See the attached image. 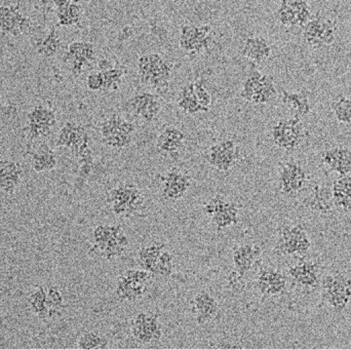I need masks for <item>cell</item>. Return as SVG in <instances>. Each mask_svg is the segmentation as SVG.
Wrapping results in <instances>:
<instances>
[{
  "instance_id": "obj_1",
  "label": "cell",
  "mask_w": 351,
  "mask_h": 350,
  "mask_svg": "<svg viewBox=\"0 0 351 350\" xmlns=\"http://www.w3.org/2000/svg\"><path fill=\"white\" fill-rule=\"evenodd\" d=\"M239 96L251 104H268L278 97L276 80L254 68L243 80Z\"/></svg>"
},
{
  "instance_id": "obj_2",
  "label": "cell",
  "mask_w": 351,
  "mask_h": 350,
  "mask_svg": "<svg viewBox=\"0 0 351 350\" xmlns=\"http://www.w3.org/2000/svg\"><path fill=\"white\" fill-rule=\"evenodd\" d=\"M106 201L115 216L125 217L143 207L144 197L136 185L125 183L113 187L107 195Z\"/></svg>"
},
{
  "instance_id": "obj_3",
  "label": "cell",
  "mask_w": 351,
  "mask_h": 350,
  "mask_svg": "<svg viewBox=\"0 0 351 350\" xmlns=\"http://www.w3.org/2000/svg\"><path fill=\"white\" fill-rule=\"evenodd\" d=\"M322 297L335 312H341L351 301V281L341 273H330L321 282Z\"/></svg>"
},
{
  "instance_id": "obj_4",
  "label": "cell",
  "mask_w": 351,
  "mask_h": 350,
  "mask_svg": "<svg viewBox=\"0 0 351 350\" xmlns=\"http://www.w3.org/2000/svg\"><path fill=\"white\" fill-rule=\"evenodd\" d=\"M154 275L144 269H129L119 275L115 286V296L121 302H137L144 297Z\"/></svg>"
},
{
  "instance_id": "obj_5",
  "label": "cell",
  "mask_w": 351,
  "mask_h": 350,
  "mask_svg": "<svg viewBox=\"0 0 351 350\" xmlns=\"http://www.w3.org/2000/svg\"><path fill=\"white\" fill-rule=\"evenodd\" d=\"M272 143L285 151L292 152L304 140V127L298 117L278 119L270 131Z\"/></svg>"
},
{
  "instance_id": "obj_6",
  "label": "cell",
  "mask_w": 351,
  "mask_h": 350,
  "mask_svg": "<svg viewBox=\"0 0 351 350\" xmlns=\"http://www.w3.org/2000/svg\"><path fill=\"white\" fill-rule=\"evenodd\" d=\"M311 248V238L301 225L284 226L278 232L276 252L280 256H305Z\"/></svg>"
},
{
  "instance_id": "obj_7",
  "label": "cell",
  "mask_w": 351,
  "mask_h": 350,
  "mask_svg": "<svg viewBox=\"0 0 351 350\" xmlns=\"http://www.w3.org/2000/svg\"><path fill=\"white\" fill-rule=\"evenodd\" d=\"M305 45L313 49L333 45L337 37L335 21L321 14H315L302 28Z\"/></svg>"
},
{
  "instance_id": "obj_8",
  "label": "cell",
  "mask_w": 351,
  "mask_h": 350,
  "mask_svg": "<svg viewBox=\"0 0 351 350\" xmlns=\"http://www.w3.org/2000/svg\"><path fill=\"white\" fill-rule=\"evenodd\" d=\"M214 30L210 25L185 24L180 27L179 47L189 55H198L210 49Z\"/></svg>"
},
{
  "instance_id": "obj_9",
  "label": "cell",
  "mask_w": 351,
  "mask_h": 350,
  "mask_svg": "<svg viewBox=\"0 0 351 350\" xmlns=\"http://www.w3.org/2000/svg\"><path fill=\"white\" fill-rule=\"evenodd\" d=\"M308 172L301 162L288 160L280 164L278 175V189L286 197H296L308 185Z\"/></svg>"
},
{
  "instance_id": "obj_10",
  "label": "cell",
  "mask_w": 351,
  "mask_h": 350,
  "mask_svg": "<svg viewBox=\"0 0 351 350\" xmlns=\"http://www.w3.org/2000/svg\"><path fill=\"white\" fill-rule=\"evenodd\" d=\"M307 0H278L276 18L286 28H303L313 18Z\"/></svg>"
},
{
  "instance_id": "obj_11",
  "label": "cell",
  "mask_w": 351,
  "mask_h": 350,
  "mask_svg": "<svg viewBox=\"0 0 351 350\" xmlns=\"http://www.w3.org/2000/svg\"><path fill=\"white\" fill-rule=\"evenodd\" d=\"M131 333L133 338L140 345H150L160 340L162 327L158 316L152 312H140L132 320Z\"/></svg>"
},
{
  "instance_id": "obj_12",
  "label": "cell",
  "mask_w": 351,
  "mask_h": 350,
  "mask_svg": "<svg viewBox=\"0 0 351 350\" xmlns=\"http://www.w3.org/2000/svg\"><path fill=\"white\" fill-rule=\"evenodd\" d=\"M241 156V150L233 140L226 139L208 148L206 160L215 170L228 172L237 164Z\"/></svg>"
},
{
  "instance_id": "obj_13",
  "label": "cell",
  "mask_w": 351,
  "mask_h": 350,
  "mask_svg": "<svg viewBox=\"0 0 351 350\" xmlns=\"http://www.w3.org/2000/svg\"><path fill=\"white\" fill-rule=\"evenodd\" d=\"M160 191L164 199L177 201L183 199L191 187V178L187 173L173 168L160 177Z\"/></svg>"
},
{
  "instance_id": "obj_14",
  "label": "cell",
  "mask_w": 351,
  "mask_h": 350,
  "mask_svg": "<svg viewBox=\"0 0 351 350\" xmlns=\"http://www.w3.org/2000/svg\"><path fill=\"white\" fill-rule=\"evenodd\" d=\"M0 12L2 34L18 38L30 29V18L16 4H2Z\"/></svg>"
},
{
  "instance_id": "obj_15",
  "label": "cell",
  "mask_w": 351,
  "mask_h": 350,
  "mask_svg": "<svg viewBox=\"0 0 351 350\" xmlns=\"http://www.w3.org/2000/svg\"><path fill=\"white\" fill-rule=\"evenodd\" d=\"M90 138L88 131L82 123L67 121L58 133L57 147L67 148L75 155L82 146L90 144Z\"/></svg>"
},
{
  "instance_id": "obj_16",
  "label": "cell",
  "mask_w": 351,
  "mask_h": 350,
  "mask_svg": "<svg viewBox=\"0 0 351 350\" xmlns=\"http://www.w3.org/2000/svg\"><path fill=\"white\" fill-rule=\"evenodd\" d=\"M255 287L264 297H274L284 293L287 277L274 267H262L256 277Z\"/></svg>"
},
{
  "instance_id": "obj_17",
  "label": "cell",
  "mask_w": 351,
  "mask_h": 350,
  "mask_svg": "<svg viewBox=\"0 0 351 350\" xmlns=\"http://www.w3.org/2000/svg\"><path fill=\"white\" fill-rule=\"evenodd\" d=\"M191 312L198 326L210 323L219 312L216 298L206 291H200L191 301Z\"/></svg>"
},
{
  "instance_id": "obj_18",
  "label": "cell",
  "mask_w": 351,
  "mask_h": 350,
  "mask_svg": "<svg viewBox=\"0 0 351 350\" xmlns=\"http://www.w3.org/2000/svg\"><path fill=\"white\" fill-rule=\"evenodd\" d=\"M322 162L339 176H348L351 173V150L346 146L330 148L322 154Z\"/></svg>"
},
{
  "instance_id": "obj_19",
  "label": "cell",
  "mask_w": 351,
  "mask_h": 350,
  "mask_svg": "<svg viewBox=\"0 0 351 350\" xmlns=\"http://www.w3.org/2000/svg\"><path fill=\"white\" fill-rule=\"evenodd\" d=\"M241 55L254 63H262L271 57V43L263 35H251L243 41Z\"/></svg>"
},
{
  "instance_id": "obj_20",
  "label": "cell",
  "mask_w": 351,
  "mask_h": 350,
  "mask_svg": "<svg viewBox=\"0 0 351 350\" xmlns=\"http://www.w3.org/2000/svg\"><path fill=\"white\" fill-rule=\"evenodd\" d=\"M261 255V248L256 244H243L235 247L232 253L233 266L235 273L243 277Z\"/></svg>"
},
{
  "instance_id": "obj_21",
  "label": "cell",
  "mask_w": 351,
  "mask_h": 350,
  "mask_svg": "<svg viewBox=\"0 0 351 350\" xmlns=\"http://www.w3.org/2000/svg\"><path fill=\"white\" fill-rule=\"evenodd\" d=\"M0 172H1L0 187H1L2 193L10 197L22 184L24 171H23L20 162L10 160H1Z\"/></svg>"
},
{
  "instance_id": "obj_22",
  "label": "cell",
  "mask_w": 351,
  "mask_h": 350,
  "mask_svg": "<svg viewBox=\"0 0 351 350\" xmlns=\"http://www.w3.org/2000/svg\"><path fill=\"white\" fill-rule=\"evenodd\" d=\"M186 136L175 125H168L162 129L156 140V150L162 155H174L183 148Z\"/></svg>"
},
{
  "instance_id": "obj_23",
  "label": "cell",
  "mask_w": 351,
  "mask_h": 350,
  "mask_svg": "<svg viewBox=\"0 0 351 350\" xmlns=\"http://www.w3.org/2000/svg\"><path fill=\"white\" fill-rule=\"evenodd\" d=\"M27 303L30 308L31 312L40 320L47 321L60 318L49 305L47 287L37 286L33 288L27 298Z\"/></svg>"
},
{
  "instance_id": "obj_24",
  "label": "cell",
  "mask_w": 351,
  "mask_h": 350,
  "mask_svg": "<svg viewBox=\"0 0 351 350\" xmlns=\"http://www.w3.org/2000/svg\"><path fill=\"white\" fill-rule=\"evenodd\" d=\"M290 277L301 287L313 289L319 285V264L315 261H303L289 269Z\"/></svg>"
},
{
  "instance_id": "obj_25",
  "label": "cell",
  "mask_w": 351,
  "mask_h": 350,
  "mask_svg": "<svg viewBox=\"0 0 351 350\" xmlns=\"http://www.w3.org/2000/svg\"><path fill=\"white\" fill-rule=\"evenodd\" d=\"M280 100L282 104L291 111L292 116L302 119L311 114L313 107L306 92L282 90Z\"/></svg>"
},
{
  "instance_id": "obj_26",
  "label": "cell",
  "mask_w": 351,
  "mask_h": 350,
  "mask_svg": "<svg viewBox=\"0 0 351 350\" xmlns=\"http://www.w3.org/2000/svg\"><path fill=\"white\" fill-rule=\"evenodd\" d=\"M177 105L178 108L186 114L195 115L197 113L208 112V110L200 105L196 97L194 82H188L185 86H182L178 95Z\"/></svg>"
},
{
  "instance_id": "obj_27",
  "label": "cell",
  "mask_w": 351,
  "mask_h": 350,
  "mask_svg": "<svg viewBox=\"0 0 351 350\" xmlns=\"http://www.w3.org/2000/svg\"><path fill=\"white\" fill-rule=\"evenodd\" d=\"M334 199L332 188L325 185H315L308 199L311 211L319 214H329L333 208Z\"/></svg>"
},
{
  "instance_id": "obj_28",
  "label": "cell",
  "mask_w": 351,
  "mask_h": 350,
  "mask_svg": "<svg viewBox=\"0 0 351 350\" xmlns=\"http://www.w3.org/2000/svg\"><path fill=\"white\" fill-rule=\"evenodd\" d=\"M165 248H166V245L162 242H152V244L140 248L137 254L140 267L154 275V269H156V264H158Z\"/></svg>"
},
{
  "instance_id": "obj_29",
  "label": "cell",
  "mask_w": 351,
  "mask_h": 350,
  "mask_svg": "<svg viewBox=\"0 0 351 350\" xmlns=\"http://www.w3.org/2000/svg\"><path fill=\"white\" fill-rule=\"evenodd\" d=\"M33 47L38 55L49 59V58L55 57L59 53L62 47V39L58 34L57 30L53 28L45 36L35 39Z\"/></svg>"
},
{
  "instance_id": "obj_30",
  "label": "cell",
  "mask_w": 351,
  "mask_h": 350,
  "mask_svg": "<svg viewBox=\"0 0 351 350\" xmlns=\"http://www.w3.org/2000/svg\"><path fill=\"white\" fill-rule=\"evenodd\" d=\"M239 208L235 203L227 201L220 211L210 218L217 230L226 229L239 222Z\"/></svg>"
},
{
  "instance_id": "obj_31",
  "label": "cell",
  "mask_w": 351,
  "mask_h": 350,
  "mask_svg": "<svg viewBox=\"0 0 351 350\" xmlns=\"http://www.w3.org/2000/svg\"><path fill=\"white\" fill-rule=\"evenodd\" d=\"M334 205L351 211V177L340 176L332 186Z\"/></svg>"
},
{
  "instance_id": "obj_32",
  "label": "cell",
  "mask_w": 351,
  "mask_h": 350,
  "mask_svg": "<svg viewBox=\"0 0 351 350\" xmlns=\"http://www.w3.org/2000/svg\"><path fill=\"white\" fill-rule=\"evenodd\" d=\"M58 26H80L82 18V5L80 0H73L69 5L62 10H56Z\"/></svg>"
},
{
  "instance_id": "obj_33",
  "label": "cell",
  "mask_w": 351,
  "mask_h": 350,
  "mask_svg": "<svg viewBox=\"0 0 351 350\" xmlns=\"http://www.w3.org/2000/svg\"><path fill=\"white\" fill-rule=\"evenodd\" d=\"M58 158L55 152L49 148H43L31 156V166L36 173L51 172L56 168Z\"/></svg>"
},
{
  "instance_id": "obj_34",
  "label": "cell",
  "mask_w": 351,
  "mask_h": 350,
  "mask_svg": "<svg viewBox=\"0 0 351 350\" xmlns=\"http://www.w3.org/2000/svg\"><path fill=\"white\" fill-rule=\"evenodd\" d=\"M27 123L47 125L53 129L57 125V115L53 109L45 105H36L27 113Z\"/></svg>"
},
{
  "instance_id": "obj_35",
  "label": "cell",
  "mask_w": 351,
  "mask_h": 350,
  "mask_svg": "<svg viewBox=\"0 0 351 350\" xmlns=\"http://www.w3.org/2000/svg\"><path fill=\"white\" fill-rule=\"evenodd\" d=\"M109 340L105 335L98 331L84 333L77 340V349L82 350L106 349Z\"/></svg>"
},
{
  "instance_id": "obj_36",
  "label": "cell",
  "mask_w": 351,
  "mask_h": 350,
  "mask_svg": "<svg viewBox=\"0 0 351 350\" xmlns=\"http://www.w3.org/2000/svg\"><path fill=\"white\" fill-rule=\"evenodd\" d=\"M162 105L160 97L158 95L150 92L147 101L144 104L143 108L140 111L138 116L147 123H154L160 116L162 112Z\"/></svg>"
},
{
  "instance_id": "obj_37",
  "label": "cell",
  "mask_w": 351,
  "mask_h": 350,
  "mask_svg": "<svg viewBox=\"0 0 351 350\" xmlns=\"http://www.w3.org/2000/svg\"><path fill=\"white\" fill-rule=\"evenodd\" d=\"M67 53L78 59L86 60V61L94 62L97 57V51L95 45L88 41H73L67 47Z\"/></svg>"
},
{
  "instance_id": "obj_38",
  "label": "cell",
  "mask_w": 351,
  "mask_h": 350,
  "mask_svg": "<svg viewBox=\"0 0 351 350\" xmlns=\"http://www.w3.org/2000/svg\"><path fill=\"white\" fill-rule=\"evenodd\" d=\"M331 107L338 123L351 125V97H339L332 102Z\"/></svg>"
},
{
  "instance_id": "obj_39",
  "label": "cell",
  "mask_w": 351,
  "mask_h": 350,
  "mask_svg": "<svg viewBox=\"0 0 351 350\" xmlns=\"http://www.w3.org/2000/svg\"><path fill=\"white\" fill-rule=\"evenodd\" d=\"M174 255L170 251L165 250L160 255V260L154 271V277L169 279L174 273Z\"/></svg>"
},
{
  "instance_id": "obj_40",
  "label": "cell",
  "mask_w": 351,
  "mask_h": 350,
  "mask_svg": "<svg viewBox=\"0 0 351 350\" xmlns=\"http://www.w3.org/2000/svg\"><path fill=\"white\" fill-rule=\"evenodd\" d=\"M103 79H104V88L103 92H111L117 90L121 86L125 71L121 68H109L102 70Z\"/></svg>"
},
{
  "instance_id": "obj_41",
  "label": "cell",
  "mask_w": 351,
  "mask_h": 350,
  "mask_svg": "<svg viewBox=\"0 0 351 350\" xmlns=\"http://www.w3.org/2000/svg\"><path fill=\"white\" fill-rule=\"evenodd\" d=\"M47 298H49V305L51 310L61 316L63 312L64 306H65V299H64L63 293L58 286H47Z\"/></svg>"
},
{
  "instance_id": "obj_42",
  "label": "cell",
  "mask_w": 351,
  "mask_h": 350,
  "mask_svg": "<svg viewBox=\"0 0 351 350\" xmlns=\"http://www.w3.org/2000/svg\"><path fill=\"white\" fill-rule=\"evenodd\" d=\"M134 136L125 134H115L102 139L103 144L110 149L121 150L129 147L133 143Z\"/></svg>"
},
{
  "instance_id": "obj_43",
  "label": "cell",
  "mask_w": 351,
  "mask_h": 350,
  "mask_svg": "<svg viewBox=\"0 0 351 350\" xmlns=\"http://www.w3.org/2000/svg\"><path fill=\"white\" fill-rule=\"evenodd\" d=\"M25 133L30 141L34 140L43 139L51 135L53 129L47 125H36V123H27L26 127H24Z\"/></svg>"
},
{
  "instance_id": "obj_44",
  "label": "cell",
  "mask_w": 351,
  "mask_h": 350,
  "mask_svg": "<svg viewBox=\"0 0 351 350\" xmlns=\"http://www.w3.org/2000/svg\"><path fill=\"white\" fill-rule=\"evenodd\" d=\"M194 90H195L196 97H197L200 105L206 110H210V105H212V95L208 92L202 79L194 82Z\"/></svg>"
},
{
  "instance_id": "obj_45",
  "label": "cell",
  "mask_w": 351,
  "mask_h": 350,
  "mask_svg": "<svg viewBox=\"0 0 351 350\" xmlns=\"http://www.w3.org/2000/svg\"><path fill=\"white\" fill-rule=\"evenodd\" d=\"M227 199H225L222 195H216V197H212V199H208L206 203H204V213L206 214L208 217H212L213 215L217 213V212L220 211L222 209L223 205L226 203Z\"/></svg>"
},
{
  "instance_id": "obj_46",
  "label": "cell",
  "mask_w": 351,
  "mask_h": 350,
  "mask_svg": "<svg viewBox=\"0 0 351 350\" xmlns=\"http://www.w3.org/2000/svg\"><path fill=\"white\" fill-rule=\"evenodd\" d=\"M86 88L90 92H103L104 79H103L102 71H95L88 74L86 77Z\"/></svg>"
}]
</instances>
